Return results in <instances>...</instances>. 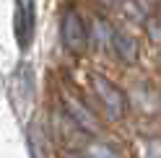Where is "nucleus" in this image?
Segmentation results:
<instances>
[{
	"instance_id": "f8f14e48",
	"label": "nucleus",
	"mask_w": 161,
	"mask_h": 158,
	"mask_svg": "<svg viewBox=\"0 0 161 158\" xmlns=\"http://www.w3.org/2000/svg\"><path fill=\"white\" fill-rule=\"evenodd\" d=\"M94 3H96V5H102L104 11H112V8L119 3V0H94Z\"/></svg>"
},
{
	"instance_id": "9d476101",
	"label": "nucleus",
	"mask_w": 161,
	"mask_h": 158,
	"mask_svg": "<svg viewBox=\"0 0 161 158\" xmlns=\"http://www.w3.org/2000/svg\"><path fill=\"white\" fill-rule=\"evenodd\" d=\"M86 158H119L117 148L104 140H91L86 145Z\"/></svg>"
},
{
	"instance_id": "7ed1b4c3",
	"label": "nucleus",
	"mask_w": 161,
	"mask_h": 158,
	"mask_svg": "<svg viewBox=\"0 0 161 158\" xmlns=\"http://www.w3.org/2000/svg\"><path fill=\"white\" fill-rule=\"evenodd\" d=\"M16 39L18 47L26 49L34 36V0H16Z\"/></svg>"
},
{
	"instance_id": "f257e3e1",
	"label": "nucleus",
	"mask_w": 161,
	"mask_h": 158,
	"mask_svg": "<svg viewBox=\"0 0 161 158\" xmlns=\"http://www.w3.org/2000/svg\"><path fill=\"white\" fill-rule=\"evenodd\" d=\"M60 39H63L65 49H70V52H86L88 42H91V31L86 29L83 18H80V13L75 11V8H68V11L63 13V21H60Z\"/></svg>"
},
{
	"instance_id": "6e6552de",
	"label": "nucleus",
	"mask_w": 161,
	"mask_h": 158,
	"mask_svg": "<svg viewBox=\"0 0 161 158\" xmlns=\"http://www.w3.org/2000/svg\"><path fill=\"white\" fill-rule=\"evenodd\" d=\"M135 158H161V137L138 135L135 137Z\"/></svg>"
},
{
	"instance_id": "9b49d317",
	"label": "nucleus",
	"mask_w": 161,
	"mask_h": 158,
	"mask_svg": "<svg viewBox=\"0 0 161 158\" xmlns=\"http://www.w3.org/2000/svg\"><path fill=\"white\" fill-rule=\"evenodd\" d=\"M148 31H151V36H153L156 42H161V18H153V16H151V24H148Z\"/></svg>"
},
{
	"instance_id": "0eeeda50",
	"label": "nucleus",
	"mask_w": 161,
	"mask_h": 158,
	"mask_svg": "<svg viewBox=\"0 0 161 158\" xmlns=\"http://www.w3.org/2000/svg\"><path fill=\"white\" fill-rule=\"evenodd\" d=\"M29 150H31V158L49 155V140H47V132L39 122H31V127H29Z\"/></svg>"
},
{
	"instance_id": "39448f33",
	"label": "nucleus",
	"mask_w": 161,
	"mask_h": 158,
	"mask_svg": "<svg viewBox=\"0 0 161 158\" xmlns=\"http://www.w3.org/2000/svg\"><path fill=\"white\" fill-rule=\"evenodd\" d=\"M112 49H114V55L122 62L133 65L138 60V49L140 47H138V39L130 31H125V29H114V44H112Z\"/></svg>"
},
{
	"instance_id": "f03ea898",
	"label": "nucleus",
	"mask_w": 161,
	"mask_h": 158,
	"mask_svg": "<svg viewBox=\"0 0 161 158\" xmlns=\"http://www.w3.org/2000/svg\"><path fill=\"white\" fill-rule=\"evenodd\" d=\"M91 86H94V96L99 98V104L104 106V114L109 117L112 122L122 119V114L127 109V98L125 93L119 91V86H114L109 78L104 75H94L91 78Z\"/></svg>"
},
{
	"instance_id": "423d86ee",
	"label": "nucleus",
	"mask_w": 161,
	"mask_h": 158,
	"mask_svg": "<svg viewBox=\"0 0 161 158\" xmlns=\"http://www.w3.org/2000/svg\"><path fill=\"white\" fill-rule=\"evenodd\" d=\"M133 104L143 114H156V112H161V93L156 88H151L148 83H140L133 88Z\"/></svg>"
},
{
	"instance_id": "ddd939ff",
	"label": "nucleus",
	"mask_w": 161,
	"mask_h": 158,
	"mask_svg": "<svg viewBox=\"0 0 161 158\" xmlns=\"http://www.w3.org/2000/svg\"><path fill=\"white\" fill-rule=\"evenodd\" d=\"M63 158H86V155H80V153H73V150H70V153H65Z\"/></svg>"
},
{
	"instance_id": "20e7f679",
	"label": "nucleus",
	"mask_w": 161,
	"mask_h": 158,
	"mask_svg": "<svg viewBox=\"0 0 161 158\" xmlns=\"http://www.w3.org/2000/svg\"><path fill=\"white\" fill-rule=\"evenodd\" d=\"M65 112L73 117V122H75L86 135H99V130H102V127H99V122L94 119V114L88 112L83 104H78L73 96H65Z\"/></svg>"
},
{
	"instance_id": "1a4fd4ad",
	"label": "nucleus",
	"mask_w": 161,
	"mask_h": 158,
	"mask_svg": "<svg viewBox=\"0 0 161 158\" xmlns=\"http://www.w3.org/2000/svg\"><path fill=\"white\" fill-rule=\"evenodd\" d=\"M88 31H91V42H96L102 49H109V44H114V29L104 18H94Z\"/></svg>"
}]
</instances>
